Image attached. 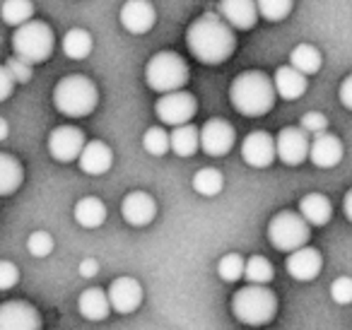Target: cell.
Returning a JSON list of instances; mask_svg holds the SVG:
<instances>
[{"label": "cell", "instance_id": "3957f363", "mask_svg": "<svg viewBox=\"0 0 352 330\" xmlns=\"http://www.w3.org/2000/svg\"><path fill=\"white\" fill-rule=\"evenodd\" d=\"M97 85L85 75H65L54 87V107L68 118H82L97 109Z\"/></svg>", "mask_w": 352, "mask_h": 330}, {"label": "cell", "instance_id": "8992f818", "mask_svg": "<svg viewBox=\"0 0 352 330\" xmlns=\"http://www.w3.org/2000/svg\"><path fill=\"white\" fill-rule=\"evenodd\" d=\"M54 44H56V39H54L51 27L39 20H30V22H25V25L15 27V34H12L15 56L30 65L49 60L51 54H54Z\"/></svg>", "mask_w": 352, "mask_h": 330}, {"label": "cell", "instance_id": "ac0fdd59", "mask_svg": "<svg viewBox=\"0 0 352 330\" xmlns=\"http://www.w3.org/2000/svg\"><path fill=\"white\" fill-rule=\"evenodd\" d=\"M217 15H220L232 30H239V32L254 30L256 20H258L256 0H220Z\"/></svg>", "mask_w": 352, "mask_h": 330}, {"label": "cell", "instance_id": "5bb4252c", "mask_svg": "<svg viewBox=\"0 0 352 330\" xmlns=\"http://www.w3.org/2000/svg\"><path fill=\"white\" fill-rule=\"evenodd\" d=\"M241 160L254 169H268L275 162V138L265 131H254L241 142Z\"/></svg>", "mask_w": 352, "mask_h": 330}, {"label": "cell", "instance_id": "6da1fadb", "mask_svg": "<svg viewBox=\"0 0 352 330\" xmlns=\"http://www.w3.org/2000/svg\"><path fill=\"white\" fill-rule=\"evenodd\" d=\"M186 44L193 58L206 65H220L232 58L236 49L234 30L217 12L196 17L186 30Z\"/></svg>", "mask_w": 352, "mask_h": 330}, {"label": "cell", "instance_id": "30bf717a", "mask_svg": "<svg viewBox=\"0 0 352 330\" xmlns=\"http://www.w3.org/2000/svg\"><path fill=\"white\" fill-rule=\"evenodd\" d=\"M41 314L30 301L12 299L0 304V330H41Z\"/></svg>", "mask_w": 352, "mask_h": 330}, {"label": "cell", "instance_id": "7a4b0ae2", "mask_svg": "<svg viewBox=\"0 0 352 330\" xmlns=\"http://www.w3.org/2000/svg\"><path fill=\"white\" fill-rule=\"evenodd\" d=\"M275 97L278 94H275L273 80L261 70H246L232 80L230 102L241 116H265L275 107Z\"/></svg>", "mask_w": 352, "mask_h": 330}, {"label": "cell", "instance_id": "603a6c76", "mask_svg": "<svg viewBox=\"0 0 352 330\" xmlns=\"http://www.w3.org/2000/svg\"><path fill=\"white\" fill-rule=\"evenodd\" d=\"M78 311L82 318L87 320H104L109 314H111V306H109V296L104 289H97V287H89L80 294L78 299Z\"/></svg>", "mask_w": 352, "mask_h": 330}, {"label": "cell", "instance_id": "e575fe53", "mask_svg": "<svg viewBox=\"0 0 352 330\" xmlns=\"http://www.w3.org/2000/svg\"><path fill=\"white\" fill-rule=\"evenodd\" d=\"M27 251L34 258H46L54 251V236L49 232H34L27 239Z\"/></svg>", "mask_w": 352, "mask_h": 330}, {"label": "cell", "instance_id": "b9f144b4", "mask_svg": "<svg viewBox=\"0 0 352 330\" xmlns=\"http://www.w3.org/2000/svg\"><path fill=\"white\" fill-rule=\"evenodd\" d=\"M97 272H99V263L94 261V258H85V261L80 263V275L87 277V280L97 275Z\"/></svg>", "mask_w": 352, "mask_h": 330}, {"label": "cell", "instance_id": "f1b7e54d", "mask_svg": "<svg viewBox=\"0 0 352 330\" xmlns=\"http://www.w3.org/2000/svg\"><path fill=\"white\" fill-rule=\"evenodd\" d=\"M191 186L198 195H203V198H215V195H220L222 188H225V176H222L217 169H212V166H206V169L196 171Z\"/></svg>", "mask_w": 352, "mask_h": 330}, {"label": "cell", "instance_id": "ee69618b", "mask_svg": "<svg viewBox=\"0 0 352 330\" xmlns=\"http://www.w3.org/2000/svg\"><path fill=\"white\" fill-rule=\"evenodd\" d=\"M8 135H10V126H8L6 118H0V142L8 140Z\"/></svg>", "mask_w": 352, "mask_h": 330}, {"label": "cell", "instance_id": "4316f807", "mask_svg": "<svg viewBox=\"0 0 352 330\" xmlns=\"http://www.w3.org/2000/svg\"><path fill=\"white\" fill-rule=\"evenodd\" d=\"M321 63H323L321 54L311 44H297L289 51V65L294 70H299L302 75H316L321 70Z\"/></svg>", "mask_w": 352, "mask_h": 330}, {"label": "cell", "instance_id": "1f68e13d", "mask_svg": "<svg viewBox=\"0 0 352 330\" xmlns=\"http://www.w3.org/2000/svg\"><path fill=\"white\" fill-rule=\"evenodd\" d=\"M292 8H294V0H256V10L268 22L287 20Z\"/></svg>", "mask_w": 352, "mask_h": 330}, {"label": "cell", "instance_id": "cb8c5ba5", "mask_svg": "<svg viewBox=\"0 0 352 330\" xmlns=\"http://www.w3.org/2000/svg\"><path fill=\"white\" fill-rule=\"evenodd\" d=\"M73 214L80 227L97 229V227H102L104 219H107V205L99 198H94V195H87V198H80L78 203H75Z\"/></svg>", "mask_w": 352, "mask_h": 330}, {"label": "cell", "instance_id": "9c48e42d", "mask_svg": "<svg viewBox=\"0 0 352 330\" xmlns=\"http://www.w3.org/2000/svg\"><path fill=\"white\" fill-rule=\"evenodd\" d=\"M198 135H201V150L210 157L230 155L236 140L234 128L225 118H210V121H206L201 131H198Z\"/></svg>", "mask_w": 352, "mask_h": 330}, {"label": "cell", "instance_id": "52a82bcc", "mask_svg": "<svg viewBox=\"0 0 352 330\" xmlns=\"http://www.w3.org/2000/svg\"><path fill=\"white\" fill-rule=\"evenodd\" d=\"M309 236H311V227L304 222L302 214L292 210H283L268 222V241L283 253H292L307 246Z\"/></svg>", "mask_w": 352, "mask_h": 330}, {"label": "cell", "instance_id": "9a60e30c", "mask_svg": "<svg viewBox=\"0 0 352 330\" xmlns=\"http://www.w3.org/2000/svg\"><path fill=\"white\" fill-rule=\"evenodd\" d=\"M345 155V147H342L340 138L333 135V133H318L314 135V140L309 142V160L318 169H333L342 162Z\"/></svg>", "mask_w": 352, "mask_h": 330}, {"label": "cell", "instance_id": "8fae6325", "mask_svg": "<svg viewBox=\"0 0 352 330\" xmlns=\"http://www.w3.org/2000/svg\"><path fill=\"white\" fill-rule=\"evenodd\" d=\"M309 135L302 128L287 126L275 138V157L287 166H299L304 160H309Z\"/></svg>", "mask_w": 352, "mask_h": 330}, {"label": "cell", "instance_id": "e0dca14e", "mask_svg": "<svg viewBox=\"0 0 352 330\" xmlns=\"http://www.w3.org/2000/svg\"><path fill=\"white\" fill-rule=\"evenodd\" d=\"M121 214L131 227H147L157 217V203L145 190H133L123 198Z\"/></svg>", "mask_w": 352, "mask_h": 330}, {"label": "cell", "instance_id": "d590c367", "mask_svg": "<svg viewBox=\"0 0 352 330\" xmlns=\"http://www.w3.org/2000/svg\"><path fill=\"white\" fill-rule=\"evenodd\" d=\"M6 70L10 73V78L15 80V85H27L32 80V65L25 63L22 58H17V56L8 58Z\"/></svg>", "mask_w": 352, "mask_h": 330}, {"label": "cell", "instance_id": "f35d334b", "mask_svg": "<svg viewBox=\"0 0 352 330\" xmlns=\"http://www.w3.org/2000/svg\"><path fill=\"white\" fill-rule=\"evenodd\" d=\"M20 282V270L15 263L0 261V292H8Z\"/></svg>", "mask_w": 352, "mask_h": 330}, {"label": "cell", "instance_id": "f546056e", "mask_svg": "<svg viewBox=\"0 0 352 330\" xmlns=\"http://www.w3.org/2000/svg\"><path fill=\"white\" fill-rule=\"evenodd\" d=\"M0 17L10 27H20L34 17V6L32 0H6L0 8Z\"/></svg>", "mask_w": 352, "mask_h": 330}, {"label": "cell", "instance_id": "d4e9b609", "mask_svg": "<svg viewBox=\"0 0 352 330\" xmlns=\"http://www.w3.org/2000/svg\"><path fill=\"white\" fill-rule=\"evenodd\" d=\"M201 147V135H198V128L191 123H184V126H176L169 133V150L176 157H191L196 155V150Z\"/></svg>", "mask_w": 352, "mask_h": 330}, {"label": "cell", "instance_id": "ffe728a7", "mask_svg": "<svg viewBox=\"0 0 352 330\" xmlns=\"http://www.w3.org/2000/svg\"><path fill=\"white\" fill-rule=\"evenodd\" d=\"M78 164H80V169H82L85 174H89V176H102V174H107V171L111 169V164H113V152H111V147H109L107 142H102V140H89V142H85L82 152H80Z\"/></svg>", "mask_w": 352, "mask_h": 330}, {"label": "cell", "instance_id": "44dd1931", "mask_svg": "<svg viewBox=\"0 0 352 330\" xmlns=\"http://www.w3.org/2000/svg\"><path fill=\"white\" fill-rule=\"evenodd\" d=\"M273 87H275V94H278L280 99H285V102H294V99L304 97L309 82H307V75H302L299 70H294L292 65H283V68L275 70Z\"/></svg>", "mask_w": 352, "mask_h": 330}, {"label": "cell", "instance_id": "4fadbf2b", "mask_svg": "<svg viewBox=\"0 0 352 330\" xmlns=\"http://www.w3.org/2000/svg\"><path fill=\"white\" fill-rule=\"evenodd\" d=\"M107 296H109L111 311L128 316V314H133V311H138V306L142 304V285L135 277H128V275L116 277V280L109 285Z\"/></svg>", "mask_w": 352, "mask_h": 330}, {"label": "cell", "instance_id": "5b68a950", "mask_svg": "<svg viewBox=\"0 0 352 330\" xmlns=\"http://www.w3.org/2000/svg\"><path fill=\"white\" fill-rule=\"evenodd\" d=\"M188 65L174 51H160L145 65V82L150 89L160 94H169L176 89H184L188 82Z\"/></svg>", "mask_w": 352, "mask_h": 330}, {"label": "cell", "instance_id": "ab89813d", "mask_svg": "<svg viewBox=\"0 0 352 330\" xmlns=\"http://www.w3.org/2000/svg\"><path fill=\"white\" fill-rule=\"evenodd\" d=\"M12 89H15V80L10 78V73L6 70V65H0V102L10 99Z\"/></svg>", "mask_w": 352, "mask_h": 330}, {"label": "cell", "instance_id": "277c9868", "mask_svg": "<svg viewBox=\"0 0 352 330\" xmlns=\"http://www.w3.org/2000/svg\"><path fill=\"white\" fill-rule=\"evenodd\" d=\"M232 314L244 325H265L278 314V296L265 285L241 287L232 296Z\"/></svg>", "mask_w": 352, "mask_h": 330}, {"label": "cell", "instance_id": "60d3db41", "mask_svg": "<svg viewBox=\"0 0 352 330\" xmlns=\"http://www.w3.org/2000/svg\"><path fill=\"white\" fill-rule=\"evenodd\" d=\"M338 97H340V104H342V107H345L347 111H352V75H347V78L342 80Z\"/></svg>", "mask_w": 352, "mask_h": 330}, {"label": "cell", "instance_id": "484cf974", "mask_svg": "<svg viewBox=\"0 0 352 330\" xmlns=\"http://www.w3.org/2000/svg\"><path fill=\"white\" fill-rule=\"evenodd\" d=\"M25 181V169L12 155L0 152V195H12Z\"/></svg>", "mask_w": 352, "mask_h": 330}, {"label": "cell", "instance_id": "2e32d148", "mask_svg": "<svg viewBox=\"0 0 352 330\" xmlns=\"http://www.w3.org/2000/svg\"><path fill=\"white\" fill-rule=\"evenodd\" d=\"M121 25L131 34H147L155 27L157 12L150 0H126L121 8Z\"/></svg>", "mask_w": 352, "mask_h": 330}, {"label": "cell", "instance_id": "ba28073f", "mask_svg": "<svg viewBox=\"0 0 352 330\" xmlns=\"http://www.w3.org/2000/svg\"><path fill=\"white\" fill-rule=\"evenodd\" d=\"M198 111V102L191 92H184V89H176V92L162 94L155 104V113L164 126H184L188 123Z\"/></svg>", "mask_w": 352, "mask_h": 330}, {"label": "cell", "instance_id": "74e56055", "mask_svg": "<svg viewBox=\"0 0 352 330\" xmlns=\"http://www.w3.org/2000/svg\"><path fill=\"white\" fill-rule=\"evenodd\" d=\"M304 133H311V135H318V133H326L328 131V118L323 116L321 111H309L302 116V123H299Z\"/></svg>", "mask_w": 352, "mask_h": 330}, {"label": "cell", "instance_id": "7402d4cb", "mask_svg": "<svg viewBox=\"0 0 352 330\" xmlns=\"http://www.w3.org/2000/svg\"><path fill=\"white\" fill-rule=\"evenodd\" d=\"M299 214L309 227H326L331 222L333 205L326 195L321 193H309L299 200Z\"/></svg>", "mask_w": 352, "mask_h": 330}, {"label": "cell", "instance_id": "83f0119b", "mask_svg": "<svg viewBox=\"0 0 352 330\" xmlns=\"http://www.w3.org/2000/svg\"><path fill=\"white\" fill-rule=\"evenodd\" d=\"M63 54L68 56V58L73 60H85L89 54H92V34H89L87 30H80V27H75V30L65 32L63 36Z\"/></svg>", "mask_w": 352, "mask_h": 330}, {"label": "cell", "instance_id": "d6986e66", "mask_svg": "<svg viewBox=\"0 0 352 330\" xmlns=\"http://www.w3.org/2000/svg\"><path fill=\"white\" fill-rule=\"evenodd\" d=\"M285 267H287L289 277L299 282H309L314 277H318L323 267V256L311 246H302L297 251H292L285 261Z\"/></svg>", "mask_w": 352, "mask_h": 330}, {"label": "cell", "instance_id": "836d02e7", "mask_svg": "<svg viewBox=\"0 0 352 330\" xmlns=\"http://www.w3.org/2000/svg\"><path fill=\"white\" fill-rule=\"evenodd\" d=\"M244 265H246V261L239 253H227V256H222L220 263H217V275L225 282H236L244 277Z\"/></svg>", "mask_w": 352, "mask_h": 330}, {"label": "cell", "instance_id": "4dcf8cb0", "mask_svg": "<svg viewBox=\"0 0 352 330\" xmlns=\"http://www.w3.org/2000/svg\"><path fill=\"white\" fill-rule=\"evenodd\" d=\"M273 263L268 261L265 256H251L246 258L244 265V280L249 285H268L273 280Z\"/></svg>", "mask_w": 352, "mask_h": 330}, {"label": "cell", "instance_id": "7bdbcfd3", "mask_svg": "<svg viewBox=\"0 0 352 330\" xmlns=\"http://www.w3.org/2000/svg\"><path fill=\"white\" fill-rule=\"evenodd\" d=\"M342 212H345V217L352 222V188L345 193V198H342Z\"/></svg>", "mask_w": 352, "mask_h": 330}, {"label": "cell", "instance_id": "8d00e7d4", "mask_svg": "<svg viewBox=\"0 0 352 330\" xmlns=\"http://www.w3.org/2000/svg\"><path fill=\"white\" fill-rule=\"evenodd\" d=\"M331 299L336 304H352V277H338L331 282Z\"/></svg>", "mask_w": 352, "mask_h": 330}, {"label": "cell", "instance_id": "7c38bea8", "mask_svg": "<svg viewBox=\"0 0 352 330\" xmlns=\"http://www.w3.org/2000/svg\"><path fill=\"white\" fill-rule=\"evenodd\" d=\"M85 147V133L75 126H58L49 135V152L56 162H75Z\"/></svg>", "mask_w": 352, "mask_h": 330}, {"label": "cell", "instance_id": "d6a6232c", "mask_svg": "<svg viewBox=\"0 0 352 330\" xmlns=\"http://www.w3.org/2000/svg\"><path fill=\"white\" fill-rule=\"evenodd\" d=\"M142 147H145V152H150L152 157L166 155V152H169V133L162 126L147 128L145 135H142Z\"/></svg>", "mask_w": 352, "mask_h": 330}]
</instances>
